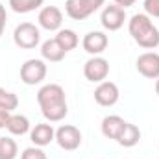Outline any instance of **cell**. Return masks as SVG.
I'll list each match as a JSON object with an SVG mask.
<instances>
[{
    "instance_id": "7402d4cb",
    "label": "cell",
    "mask_w": 159,
    "mask_h": 159,
    "mask_svg": "<svg viewBox=\"0 0 159 159\" xmlns=\"http://www.w3.org/2000/svg\"><path fill=\"white\" fill-rule=\"evenodd\" d=\"M20 159H46V154H44L41 148L32 146V148H26V150L20 154Z\"/></svg>"
},
{
    "instance_id": "2e32d148",
    "label": "cell",
    "mask_w": 159,
    "mask_h": 159,
    "mask_svg": "<svg viewBox=\"0 0 159 159\" xmlns=\"http://www.w3.org/2000/svg\"><path fill=\"white\" fill-rule=\"evenodd\" d=\"M65 54H67V52L61 48V44L56 39L44 41L43 46H41V56H43L44 59H48V61H61V59L65 57Z\"/></svg>"
},
{
    "instance_id": "ba28073f",
    "label": "cell",
    "mask_w": 159,
    "mask_h": 159,
    "mask_svg": "<svg viewBox=\"0 0 159 159\" xmlns=\"http://www.w3.org/2000/svg\"><path fill=\"white\" fill-rule=\"evenodd\" d=\"M135 67L139 70V74H143L144 78L156 80L159 78V54L157 52H144L137 57Z\"/></svg>"
},
{
    "instance_id": "44dd1931",
    "label": "cell",
    "mask_w": 159,
    "mask_h": 159,
    "mask_svg": "<svg viewBox=\"0 0 159 159\" xmlns=\"http://www.w3.org/2000/svg\"><path fill=\"white\" fill-rule=\"evenodd\" d=\"M9 6L17 13H28L43 6V0H9Z\"/></svg>"
},
{
    "instance_id": "7c38bea8",
    "label": "cell",
    "mask_w": 159,
    "mask_h": 159,
    "mask_svg": "<svg viewBox=\"0 0 159 159\" xmlns=\"http://www.w3.org/2000/svg\"><path fill=\"white\" fill-rule=\"evenodd\" d=\"M81 44H83V50H85L87 54L98 56V54H102V52L107 48L109 41H107V35L102 34V32H89V34L83 37Z\"/></svg>"
},
{
    "instance_id": "484cf974",
    "label": "cell",
    "mask_w": 159,
    "mask_h": 159,
    "mask_svg": "<svg viewBox=\"0 0 159 159\" xmlns=\"http://www.w3.org/2000/svg\"><path fill=\"white\" fill-rule=\"evenodd\" d=\"M113 2H115L117 6H120L122 9H124V7H128V6H133L137 0H113Z\"/></svg>"
},
{
    "instance_id": "30bf717a",
    "label": "cell",
    "mask_w": 159,
    "mask_h": 159,
    "mask_svg": "<svg viewBox=\"0 0 159 159\" xmlns=\"http://www.w3.org/2000/svg\"><path fill=\"white\" fill-rule=\"evenodd\" d=\"M100 20H102V26H104L106 30L115 32V30L122 28V24H124V20H126V13H124V9H122L120 6H117V4L106 6V9L102 11Z\"/></svg>"
},
{
    "instance_id": "ffe728a7",
    "label": "cell",
    "mask_w": 159,
    "mask_h": 159,
    "mask_svg": "<svg viewBox=\"0 0 159 159\" xmlns=\"http://www.w3.org/2000/svg\"><path fill=\"white\" fill-rule=\"evenodd\" d=\"M17 106H19L17 94L11 93V91H6L4 87H0V109H6V111L11 113L13 109H17Z\"/></svg>"
},
{
    "instance_id": "8992f818",
    "label": "cell",
    "mask_w": 159,
    "mask_h": 159,
    "mask_svg": "<svg viewBox=\"0 0 159 159\" xmlns=\"http://www.w3.org/2000/svg\"><path fill=\"white\" fill-rule=\"evenodd\" d=\"M56 141L63 150L72 152V150L80 148V144H81V131L72 124H63L56 131Z\"/></svg>"
},
{
    "instance_id": "9c48e42d",
    "label": "cell",
    "mask_w": 159,
    "mask_h": 159,
    "mask_svg": "<svg viewBox=\"0 0 159 159\" xmlns=\"http://www.w3.org/2000/svg\"><path fill=\"white\" fill-rule=\"evenodd\" d=\"M119 87H117V83H113V81H100V85L94 89V100H96V104L98 106H104V107H111V106H115L117 104V100H119Z\"/></svg>"
},
{
    "instance_id": "cb8c5ba5",
    "label": "cell",
    "mask_w": 159,
    "mask_h": 159,
    "mask_svg": "<svg viewBox=\"0 0 159 159\" xmlns=\"http://www.w3.org/2000/svg\"><path fill=\"white\" fill-rule=\"evenodd\" d=\"M6 7L0 4V37H2V34H4V28H6Z\"/></svg>"
},
{
    "instance_id": "4316f807",
    "label": "cell",
    "mask_w": 159,
    "mask_h": 159,
    "mask_svg": "<svg viewBox=\"0 0 159 159\" xmlns=\"http://www.w3.org/2000/svg\"><path fill=\"white\" fill-rule=\"evenodd\" d=\"M156 93H157V96H159V78H156Z\"/></svg>"
},
{
    "instance_id": "ac0fdd59",
    "label": "cell",
    "mask_w": 159,
    "mask_h": 159,
    "mask_svg": "<svg viewBox=\"0 0 159 159\" xmlns=\"http://www.w3.org/2000/svg\"><path fill=\"white\" fill-rule=\"evenodd\" d=\"M7 131L13 133V135H24L28 133L30 129V120L26 119L24 115H11L9 120H7Z\"/></svg>"
},
{
    "instance_id": "603a6c76",
    "label": "cell",
    "mask_w": 159,
    "mask_h": 159,
    "mask_svg": "<svg viewBox=\"0 0 159 159\" xmlns=\"http://www.w3.org/2000/svg\"><path fill=\"white\" fill-rule=\"evenodd\" d=\"M143 4H144V9H146L148 15L159 19V0H144Z\"/></svg>"
},
{
    "instance_id": "5bb4252c",
    "label": "cell",
    "mask_w": 159,
    "mask_h": 159,
    "mask_svg": "<svg viewBox=\"0 0 159 159\" xmlns=\"http://www.w3.org/2000/svg\"><path fill=\"white\" fill-rule=\"evenodd\" d=\"M139 139H141V129L135 124L126 122L124 128H122V131L117 137V143H119L120 146H124V148H131V146H135L139 143Z\"/></svg>"
},
{
    "instance_id": "9a60e30c",
    "label": "cell",
    "mask_w": 159,
    "mask_h": 159,
    "mask_svg": "<svg viewBox=\"0 0 159 159\" xmlns=\"http://www.w3.org/2000/svg\"><path fill=\"white\" fill-rule=\"evenodd\" d=\"M124 124H126V120L120 119L119 115H107V117H104V120H102V133H104V137L117 141V137L122 131Z\"/></svg>"
},
{
    "instance_id": "d6986e66",
    "label": "cell",
    "mask_w": 159,
    "mask_h": 159,
    "mask_svg": "<svg viewBox=\"0 0 159 159\" xmlns=\"http://www.w3.org/2000/svg\"><path fill=\"white\" fill-rule=\"evenodd\" d=\"M19 146L11 137H0V159H15Z\"/></svg>"
},
{
    "instance_id": "8fae6325",
    "label": "cell",
    "mask_w": 159,
    "mask_h": 159,
    "mask_svg": "<svg viewBox=\"0 0 159 159\" xmlns=\"http://www.w3.org/2000/svg\"><path fill=\"white\" fill-rule=\"evenodd\" d=\"M39 24L48 30V32H54V30H59L61 22H63V13L57 6H44L39 11V17H37Z\"/></svg>"
},
{
    "instance_id": "4fadbf2b",
    "label": "cell",
    "mask_w": 159,
    "mask_h": 159,
    "mask_svg": "<svg viewBox=\"0 0 159 159\" xmlns=\"http://www.w3.org/2000/svg\"><path fill=\"white\" fill-rule=\"evenodd\" d=\"M30 139L35 146H46L56 139V131L52 124H35V128L30 131Z\"/></svg>"
},
{
    "instance_id": "52a82bcc",
    "label": "cell",
    "mask_w": 159,
    "mask_h": 159,
    "mask_svg": "<svg viewBox=\"0 0 159 159\" xmlns=\"http://www.w3.org/2000/svg\"><path fill=\"white\" fill-rule=\"evenodd\" d=\"M46 76V65L43 59H28L20 67V80L26 85H35L41 83Z\"/></svg>"
},
{
    "instance_id": "5b68a950",
    "label": "cell",
    "mask_w": 159,
    "mask_h": 159,
    "mask_svg": "<svg viewBox=\"0 0 159 159\" xmlns=\"http://www.w3.org/2000/svg\"><path fill=\"white\" fill-rule=\"evenodd\" d=\"M83 74H85V78L89 80V81L100 83V81H104V80L107 78V74H109V61L104 59V57H100V56H93L83 65Z\"/></svg>"
},
{
    "instance_id": "6da1fadb",
    "label": "cell",
    "mask_w": 159,
    "mask_h": 159,
    "mask_svg": "<svg viewBox=\"0 0 159 159\" xmlns=\"http://www.w3.org/2000/svg\"><path fill=\"white\" fill-rule=\"evenodd\" d=\"M129 35L133 37V41L146 50H154L159 46V30L154 26V22L150 20L148 15L144 13H135L128 24Z\"/></svg>"
},
{
    "instance_id": "3957f363",
    "label": "cell",
    "mask_w": 159,
    "mask_h": 159,
    "mask_svg": "<svg viewBox=\"0 0 159 159\" xmlns=\"http://www.w3.org/2000/svg\"><path fill=\"white\" fill-rule=\"evenodd\" d=\"M37 102L41 106V111L48 109V107H54V106L67 104L65 89L59 83H46V85L41 87L39 93H37Z\"/></svg>"
},
{
    "instance_id": "7a4b0ae2",
    "label": "cell",
    "mask_w": 159,
    "mask_h": 159,
    "mask_svg": "<svg viewBox=\"0 0 159 159\" xmlns=\"http://www.w3.org/2000/svg\"><path fill=\"white\" fill-rule=\"evenodd\" d=\"M41 34L39 28L34 24V22H20L15 32H13V41L19 48H24V50H32L39 44Z\"/></svg>"
},
{
    "instance_id": "277c9868",
    "label": "cell",
    "mask_w": 159,
    "mask_h": 159,
    "mask_svg": "<svg viewBox=\"0 0 159 159\" xmlns=\"http://www.w3.org/2000/svg\"><path fill=\"white\" fill-rule=\"evenodd\" d=\"M100 6H104V0H67L65 9L67 15L74 20L87 19L91 13H94Z\"/></svg>"
},
{
    "instance_id": "d4e9b609",
    "label": "cell",
    "mask_w": 159,
    "mask_h": 159,
    "mask_svg": "<svg viewBox=\"0 0 159 159\" xmlns=\"http://www.w3.org/2000/svg\"><path fill=\"white\" fill-rule=\"evenodd\" d=\"M11 117V113L9 111H6V109H0V128H6L7 126V120Z\"/></svg>"
},
{
    "instance_id": "e0dca14e",
    "label": "cell",
    "mask_w": 159,
    "mask_h": 159,
    "mask_svg": "<svg viewBox=\"0 0 159 159\" xmlns=\"http://www.w3.org/2000/svg\"><path fill=\"white\" fill-rule=\"evenodd\" d=\"M54 39L61 44V48H63L65 52L74 50V48L78 46V43H80L76 32H74V30H67V28H65V30H59V32H57V35H56Z\"/></svg>"
}]
</instances>
